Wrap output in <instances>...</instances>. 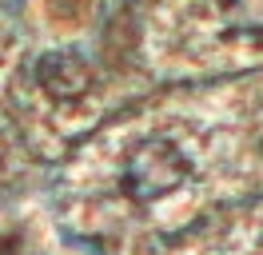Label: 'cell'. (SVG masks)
Wrapping results in <instances>:
<instances>
[{
    "instance_id": "cell-1",
    "label": "cell",
    "mask_w": 263,
    "mask_h": 255,
    "mask_svg": "<svg viewBox=\"0 0 263 255\" xmlns=\"http://www.w3.org/2000/svg\"><path fill=\"white\" fill-rule=\"evenodd\" d=\"M183 179H187V159L164 136L144 140L124 168V191L136 199H160L167 191H176Z\"/></svg>"
},
{
    "instance_id": "cell-2",
    "label": "cell",
    "mask_w": 263,
    "mask_h": 255,
    "mask_svg": "<svg viewBox=\"0 0 263 255\" xmlns=\"http://www.w3.org/2000/svg\"><path fill=\"white\" fill-rule=\"evenodd\" d=\"M36 80H40V88L52 100H80L92 88V68L80 56H72V52H52V56L40 60Z\"/></svg>"
},
{
    "instance_id": "cell-3",
    "label": "cell",
    "mask_w": 263,
    "mask_h": 255,
    "mask_svg": "<svg viewBox=\"0 0 263 255\" xmlns=\"http://www.w3.org/2000/svg\"><path fill=\"white\" fill-rule=\"evenodd\" d=\"M223 24L235 32H263V0H219Z\"/></svg>"
},
{
    "instance_id": "cell-4",
    "label": "cell",
    "mask_w": 263,
    "mask_h": 255,
    "mask_svg": "<svg viewBox=\"0 0 263 255\" xmlns=\"http://www.w3.org/2000/svg\"><path fill=\"white\" fill-rule=\"evenodd\" d=\"M0 163H4V148H0Z\"/></svg>"
}]
</instances>
